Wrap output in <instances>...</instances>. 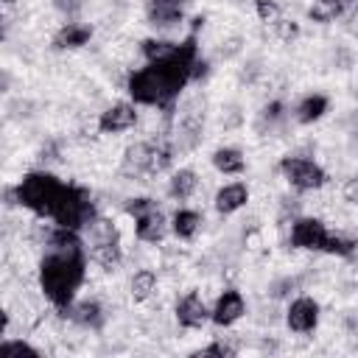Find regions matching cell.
Wrapping results in <instances>:
<instances>
[{
	"instance_id": "obj_17",
	"label": "cell",
	"mask_w": 358,
	"mask_h": 358,
	"mask_svg": "<svg viewBox=\"0 0 358 358\" xmlns=\"http://www.w3.org/2000/svg\"><path fill=\"white\" fill-rule=\"evenodd\" d=\"M64 313H70V319L81 327H90V330H98L103 324V308L95 302V299H87V302H78V305H70Z\"/></svg>"
},
{
	"instance_id": "obj_27",
	"label": "cell",
	"mask_w": 358,
	"mask_h": 358,
	"mask_svg": "<svg viewBox=\"0 0 358 358\" xmlns=\"http://www.w3.org/2000/svg\"><path fill=\"white\" fill-rule=\"evenodd\" d=\"M257 14L263 22H277L280 20V6L274 0H257Z\"/></svg>"
},
{
	"instance_id": "obj_33",
	"label": "cell",
	"mask_w": 358,
	"mask_h": 358,
	"mask_svg": "<svg viewBox=\"0 0 358 358\" xmlns=\"http://www.w3.org/2000/svg\"><path fill=\"white\" fill-rule=\"evenodd\" d=\"M165 3H173V6H182L185 8V3H190V0H165Z\"/></svg>"
},
{
	"instance_id": "obj_18",
	"label": "cell",
	"mask_w": 358,
	"mask_h": 358,
	"mask_svg": "<svg viewBox=\"0 0 358 358\" xmlns=\"http://www.w3.org/2000/svg\"><path fill=\"white\" fill-rule=\"evenodd\" d=\"M327 106H330L327 95H322V92H310V95H305V98L294 106V117H296L299 123H316V120L327 112Z\"/></svg>"
},
{
	"instance_id": "obj_32",
	"label": "cell",
	"mask_w": 358,
	"mask_h": 358,
	"mask_svg": "<svg viewBox=\"0 0 358 358\" xmlns=\"http://www.w3.org/2000/svg\"><path fill=\"white\" fill-rule=\"evenodd\" d=\"M6 90H8V76H6V73H0V95H3Z\"/></svg>"
},
{
	"instance_id": "obj_35",
	"label": "cell",
	"mask_w": 358,
	"mask_h": 358,
	"mask_svg": "<svg viewBox=\"0 0 358 358\" xmlns=\"http://www.w3.org/2000/svg\"><path fill=\"white\" fill-rule=\"evenodd\" d=\"M8 3H14V0H8Z\"/></svg>"
},
{
	"instance_id": "obj_9",
	"label": "cell",
	"mask_w": 358,
	"mask_h": 358,
	"mask_svg": "<svg viewBox=\"0 0 358 358\" xmlns=\"http://www.w3.org/2000/svg\"><path fill=\"white\" fill-rule=\"evenodd\" d=\"M134 123H137V109H134V103L120 101V103H112V106H106V109L101 112V117H98V131H101V134H120V131L134 129Z\"/></svg>"
},
{
	"instance_id": "obj_30",
	"label": "cell",
	"mask_w": 358,
	"mask_h": 358,
	"mask_svg": "<svg viewBox=\"0 0 358 358\" xmlns=\"http://www.w3.org/2000/svg\"><path fill=\"white\" fill-rule=\"evenodd\" d=\"M56 8H59L62 14H67V17H73V14L81 8V0H56Z\"/></svg>"
},
{
	"instance_id": "obj_23",
	"label": "cell",
	"mask_w": 358,
	"mask_h": 358,
	"mask_svg": "<svg viewBox=\"0 0 358 358\" xmlns=\"http://www.w3.org/2000/svg\"><path fill=\"white\" fill-rule=\"evenodd\" d=\"M154 291H157V274L151 268L134 271V277H131V296H134V302L148 299Z\"/></svg>"
},
{
	"instance_id": "obj_16",
	"label": "cell",
	"mask_w": 358,
	"mask_h": 358,
	"mask_svg": "<svg viewBox=\"0 0 358 358\" xmlns=\"http://www.w3.org/2000/svg\"><path fill=\"white\" fill-rule=\"evenodd\" d=\"M246 201H249V187H246V182H229V185H224V187L215 193V210H218L221 215L238 213Z\"/></svg>"
},
{
	"instance_id": "obj_28",
	"label": "cell",
	"mask_w": 358,
	"mask_h": 358,
	"mask_svg": "<svg viewBox=\"0 0 358 358\" xmlns=\"http://www.w3.org/2000/svg\"><path fill=\"white\" fill-rule=\"evenodd\" d=\"M280 117H282V103H280V101H271L268 106H263V115H260V120H263V123H268V126H271V123H277Z\"/></svg>"
},
{
	"instance_id": "obj_34",
	"label": "cell",
	"mask_w": 358,
	"mask_h": 358,
	"mask_svg": "<svg viewBox=\"0 0 358 358\" xmlns=\"http://www.w3.org/2000/svg\"><path fill=\"white\" fill-rule=\"evenodd\" d=\"M0 39H3V14H0Z\"/></svg>"
},
{
	"instance_id": "obj_25",
	"label": "cell",
	"mask_w": 358,
	"mask_h": 358,
	"mask_svg": "<svg viewBox=\"0 0 358 358\" xmlns=\"http://www.w3.org/2000/svg\"><path fill=\"white\" fill-rule=\"evenodd\" d=\"M324 252H327V255H338V257H352V252H355V241L330 232V241H327Z\"/></svg>"
},
{
	"instance_id": "obj_14",
	"label": "cell",
	"mask_w": 358,
	"mask_h": 358,
	"mask_svg": "<svg viewBox=\"0 0 358 358\" xmlns=\"http://www.w3.org/2000/svg\"><path fill=\"white\" fill-rule=\"evenodd\" d=\"M145 17L154 28L159 31H168L173 25L182 22L185 17V8L182 6H173V3H165V0H145Z\"/></svg>"
},
{
	"instance_id": "obj_2",
	"label": "cell",
	"mask_w": 358,
	"mask_h": 358,
	"mask_svg": "<svg viewBox=\"0 0 358 358\" xmlns=\"http://www.w3.org/2000/svg\"><path fill=\"white\" fill-rule=\"evenodd\" d=\"M87 277V252L78 229L56 227L48 235V252L39 260V288L50 305L67 310Z\"/></svg>"
},
{
	"instance_id": "obj_11",
	"label": "cell",
	"mask_w": 358,
	"mask_h": 358,
	"mask_svg": "<svg viewBox=\"0 0 358 358\" xmlns=\"http://www.w3.org/2000/svg\"><path fill=\"white\" fill-rule=\"evenodd\" d=\"M243 313H246V299H243V294L235 291V288H227V291L215 299V305H213V310H210V319H213V324H218V327H229V324H235Z\"/></svg>"
},
{
	"instance_id": "obj_10",
	"label": "cell",
	"mask_w": 358,
	"mask_h": 358,
	"mask_svg": "<svg viewBox=\"0 0 358 358\" xmlns=\"http://www.w3.org/2000/svg\"><path fill=\"white\" fill-rule=\"evenodd\" d=\"M285 322L294 333H313L319 324V302L313 296H296L288 305Z\"/></svg>"
},
{
	"instance_id": "obj_29",
	"label": "cell",
	"mask_w": 358,
	"mask_h": 358,
	"mask_svg": "<svg viewBox=\"0 0 358 358\" xmlns=\"http://www.w3.org/2000/svg\"><path fill=\"white\" fill-rule=\"evenodd\" d=\"M232 352H235V350H232L229 344H224V341H213V344L201 347L196 355H221V358H224V355H232Z\"/></svg>"
},
{
	"instance_id": "obj_8",
	"label": "cell",
	"mask_w": 358,
	"mask_h": 358,
	"mask_svg": "<svg viewBox=\"0 0 358 358\" xmlns=\"http://www.w3.org/2000/svg\"><path fill=\"white\" fill-rule=\"evenodd\" d=\"M327 241H330V229L319 218H296L291 224V246L294 249L324 252Z\"/></svg>"
},
{
	"instance_id": "obj_5",
	"label": "cell",
	"mask_w": 358,
	"mask_h": 358,
	"mask_svg": "<svg viewBox=\"0 0 358 358\" xmlns=\"http://www.w3.org/2000/svg\"><path fill=\"white\" fill-rule=\"evenodd\" d=\"M126 213L134 218V235L145 243H159L165 235H168V218L162 215L159 204L148 196H140V199H129L126 201Z\"/></svg>"
},
{
	"instance_id": "obj_22",
	"label": "cell",
	"mask_w": 358,
	"mask_h": 358,
	"mask_svg": "<svg viewBox=\"0 0 358 358\" xmlns=\"http://www.w3.org/2000/svg\"><path fill=\"white\" fill-rule=\"evenodd\" d=\"M347 3H350V0H316L308 14H310V20H316V22H333L336 17L344 14Z\"/></svg>"
},
{
	"instance_id": "obj_6",
	"label": "cell",
	"mask_w": 358,
	"mask_h": 358,
	"mask_svg": "<svg viewBox=\"0 0 358 358\" xmlns=\"http://www.w3.org/2000/svg\"><path fill=\"white\" fill-rule=\"evenodd\" d=\"M87 229H90V257L98 266H103V268H115L120 263V255H123L120 252L117 229L109 221L98 218V215H95V221Z\"/></svg>"
},
{
	"instance_id": "obj_15",
	"label": "cell",
	"mask_w": 358,
	"mask_h": 358,
	"mask_svg": "<svg viewBox=\"0 0 358 358\" xmlns=\"http://www.w3.org/2000/svg\"><path fill=\"white\" fill-rule=\"evenodd\" d=\"M120 171L131 179H140L145 173H151V143H134L126 148L123 154V165Z\"/></svg>"
},
{
	"instance_id": "obj_24",
	"label": "cell",
	"mask_w": 358,
	"mask_h": 358,
	"mask_svg": "<svg viewBox=\"0 0 358 358\" xmlns=\"http://www.w3.org/2000/svg\"><path fill=\"white\" fill-rule=\"evenodd\" d=\"M8 355H31V358H36L39 350L34 344L22 341V338H6V341H0V358H8Z\"/></svg>"
},
{
	"instance_id": "obj_26",
	"label": "cell",
	"mask_w": 358,
	"mask_h": 358,
	"mask_svg": "<svg viewBox=\"0 0 358 358\" xmlns=\"http://www.w3.org/2000/svg\"><path fill=\"white\" fill-rule=\"evenodd\" d=\"M176 42H168V39H145L143 42V56H145V62H151V59H159V56H165L171 48H173Z\"/></svg>"
},
{
	"instance_id": "obj_1",
	"label": "cell",
	"mask_w": 358,
	"mask_h": 358,
	"mask_svg": "<svg viewBox=\"0 0 358 358\" xmlns=\"http://www.w3.org/2000/svg\"><path fill=\"white\" fill-rule=\"evenodd\" d=\"M196 64H199V45H196V34H190L185 42H176L165 56L145 62V67L129 76L126 90L131 103L171 109L179 92L196 78Z\"/></svg>"
},
{
	"instance_id": "obj_12",
	"label": "cell",
	"mask_w": 358,
	"mask_h": 358,
	"mask_svg": "<svg viewBox=\"0 0 358 358\" xmlns=\"http://www.w3.org/2000/svg\"><path fill=\"white\" fill-rule=\"evenodd\" d=\"M207 319H210V308L204 305V299H201L196 291L185 294V296L176 302V322H179L185 330H199V327H204Z\"/></svg>"
},
{
	"instance_id": "obj_3",
	"label": "cell",
	"mask_w": 358,
	"mask_h": 358,
	"mask_svg": "<svg viewBox=\"0 0 358 358\" xmlns=\"http://www.w3.org/2000/svg\"><path fill=\"white\" fill-rule=\"evenodd\" d=\"M64 187H67V182H62L50 171H31V173H25L17 182V187L11 190V196H14L17 204H22L25 210H31L34 215L50 218L53 210H56V204H59V199H62V193H64Z\"/></svg>"
},
{
	"instance_id": "obj_31",
	"label": "cell",
	"mask_w": 358,
	"mask_h": 358,
	"mask_svg": "<svg viewBox=\"0 0 358 358\" xmlns=\"http://www.w3.org/2000/svg\"><path fill=\"white\" fill-rule=\"evenodd\" d=\"M6 327H8V313H6L3 308H0V336L6 333Z\"/></svg>"
},
{
	"instance_id": "obj_21",
	"label": "cell",
	"mask_w": 358,
	"mask_h": 358,
	"mask_svg": "<svg viewBox=\"0 0 358 358\" xmlns=\"http://www.w3.org/2000/svg\"><path fill=\"white\" fill-rule=\"evenodd\" d=\"M196 187H199L196 173H193L190 168H182V171H176V173L171 176L168 196H171V199H176V201H187V199L196 193Z\"/></svg>"
},
{
	"instance_id": "obj_20",
	"label": "cell",
	"mask_w": 358,
	"mask_h": 358,
	"mask_svg": "<svg viewBox=\"0 0 358 358\" xmlns=\"http://www.w3.org/2000/svg\"><path fill=\"white\" fill-rule=\"evenodd\" d=\"M213 168L218 173H227V176H238L246 171V159L238 148H218L213 151Z\"/></svg>"
},
{
	"instance_id": "obj_19",
	"label": "cell",
	"mask_w": 358,
	"mask_h": 358,
	"mask_svg": "<svg viewBox=\"0 0 358 358\" xmlns=\"http://www.w3.org/2000/svg\"><path fill=\"white\" fill-rule=\"evenodd\" d=\"M171 232L176 235V238H182V241H190L199 229H201V215L196 213V210H187V207H179L176 213H173V218H171Z\"/></svg>"
},
{
	"instance_id": "obj_13",
	"label": "cell",
	"mask_w": 358,
	"mask_h": 358,
	"mask_svg": "<svg viewBox=\"0 0 358 358\" xmlns=\"http://www.w3.org/2000/svg\"><path fill=\"white\" fill-rule=\"evenodd\" d=\"M90 39H92V25L70 20L53 34V48L56 50H76V48H84Z\"/></svg>"
},
{
	"instance_id": "obj_7",
	"label": "cell",
	"mask_w": 358,
	"mask_h": 358,
	"mask_svg": "<svg viewBox=\"0 0 358 358\" xmlns=\"http://www.w3.org/2000/svg\"><path fill=\"white\" fill-rule=\"evenodd\" d=\"M280 171L285 176V182L299 190V193H308V190H319L324 182H327V173L319 162L308 159V157H282L280 162Z\"/></svg>"
},
{
	"instance_id": "obj_4",
	"label": "cell",
	"mask_w": 358,
	"mask_h": 358,
	"mask_svg": "<svg viewBox=\"0 0 358 358\" xmlns=\"http://www.w3.org/2000/svg\"><path fill=\"white\" fill-rule=\"evenodd\" d=\"M50 221H56V227H64V229H84L95 221V204H92V196L78 187V185H70L64 187Z\"/></svg>"
}]
</instances>
